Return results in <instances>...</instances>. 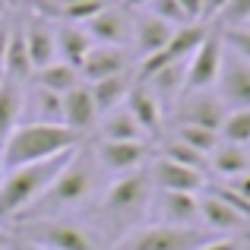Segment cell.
<instances>
[{
    "mask_svg": "<svg viewBox=\"0 0 250 250\" xmlns=\"http://www.w3.org/2000/svg\"><path fill=\"white\" fill-rule=\"evenodd\" d=\"M83 140H85V133L67 127V124H44V121L22 124L0 146L3 171L35 165V162H48V159L63 155V152H76L83 146Z\"/></svg>",
    "mask_w": 250,
    "mask_h": 250,
    "instance_id": "6da1fadb",
    "label": "cell"
},
{
    "mask_svg": "<svg viewBox=\"0 0 250 250\" xmlns=\"http://www.w3.org/2000/svg\"><path fill=\"white\" fill-rule=\"evenodd\" d=\"M70 159H73V152H63V155H54L48 162H35V165L3 171V181H0V222L19 219L51 187V181L61 174Z\"/></svg>",
    "mask_w": 250,
    "mask_h": 250,
    "instance_id": "7a4b0ae2",
    "label": "cell"
},
{
    "mask_svg": "<svg viewBox=\"0 0 250 250\" xmlns=\"http://www.w3.org/2000/svg\"><path fill=\"white\" fill-rule=\"evenodd\" d=\"M95 190V168H92V159L85 152L76 149L73 159L63 165V171L51 181V187L19 215L16 222H29V219H44V215L57 212V209H70V206H80L92 196Z\"/></svg>",
    "mask_w": 250,
    "mask_h": 250,
    "instance_id": "3957f363",
    "label": "cell"
},
{
    "mask_svg": "<svg viewBox=\"0 0 250 250\" xmlns=\"http://www.w3.org/2000/svg\"><path fill=\"white\" fill-rule=\"evenodd\" d=\"M19 238L32 241L42 250H102L95 234H89L83 225L67 219H54V215H44V219H29L19 222Z\"/></svg>",
    "mask_w": 250,
    "mask_h": 250,
    "instance_id": "277c9868",
    "label": "cell"
},
{
    "mask_svg": "<svg viewBox=\"0 0 250 250\" xmlns=\"http://www.w3.org/2000/svg\"><path fill=\"white\" fill-rule=\"evenodd\" d=\"M212 238V231H196L193 225H146L130 231L114 250H196Z\"/></svg>",
    "mask_w": 250,
    "mask_h": 250,
    "instance_id": "5b68a950",
    "label": "cell"
},
{
    "mask_svg": "<svg viewBox=\"0 0 250 250\" xmlns=\"http://www.w3.org/2000/svg\"><path fill=\"white\" fill-rule=\"evenodd\" d=\"M149 196H152V177L149 171H127L121 174L108 190H104L102 200V212L108 219H140V212L149 206Z\"/></svg>",
    "mask_w": 250,
    "mask_h": 250,
    "instance_id": "8992f818",
    "label": "cell"
},
{
    "mask_svg": "<svg viewBox=\"0 0 250 250\" xmlns=\"http://www.w3.org/2000/svg\"><path fill=\"white\" fill-rule=\"evenodd\" d=\"M222 57H225V44H222L219 32H209L203 44L190 54L187 73H184V95L187 92H206L212 89L222 73Z\"/></svg>",
    "mask_w": 250,
    "mask_h": 250,
    "instance_id": "52a82bcc",
    "label": "cell"
},
{
    "mask_svg": "<svg viewBox=\"0 0 250 250\" xmlns=\"http://www.w3.org/2000/svg\"><path fill=\"white\" fill-rule=\"evenodd\" d=\"M209 32H212V29H206L203 22H190V25L174 29V35L168 38L165 48H162L159 54L146 57V61L140 63V76L146 80L149 73H155V70H162V67H171V63H187L190 54H193V51L203 44V38H206Z\"/></svg>",
    "mask_w": 250,
    "mask_h": 250,
    "instance_id": "ba28073f",
    "label": "cell"
},
{
    "mask_svg": "<svg viewBox=\"0 0 250 250\" xmlns=\"http://www.w3.org/2000/svg\"><path fill=\"white\" fill-rule=\"evenodd\" d=\"M215 95L225 102L228 111L234 108H250V63L241 61L238 54L225 48L222 57V73L215 80Z\"/></svg>",
    "mask_w": 250,
    "mask_h": 250,
    "instance_id": "9c48e42d",
    "label": "cell"
},
{
    "mask_svg": "<svg viewBox=\"0 0 250 250\" xmlns=\"http://www.w3.org/2000/svg\"><path fill=\"white\" fill-rule=\"evenodd\" d=\"M200 219L209 231H222V238H241L250 234V219L241 215L234 206H228L215 190L200 193Z\"/></svg>",
    "mask_w": 250,
    "mask_h": 250,
    "instance_id": "30bf717a",
    "label": "cell"
},
{
    "mask_svg": "<svg viewBox=\"0 0 250 250\" xmlns=\"http://www.w3.org/2000/svg\"><path fill=\"white\" fill-rule=\"evenodd\" d=\"M228 108L215 92H187L181 98V108H177V124H193V127H206V130H222Z\"/></svg>",
    "mask_w": 250,
    "mask_h": 250,
    "instance_id": "8fae6325",
    "label": "cell"
},
{
    "mask_svg": "<svg viewBox=\"0 0 250 250\" xmlns=\"http://www.w3.org/2000/svg\"><path fill=\"white\" fill-rule=\"evenodd\" d=\"M85 32L92 35V42L95 44H114V48H127L130 38H133V19L127 16V13L121 10V6H104L102 13H95V16L89 19V22H83Z\"/></svg>",
    "mask_w": 250,
    "mask_h": 250,
    "instance_id": "7c38bea8",
    "label": "cell"
},
{
    "mask_svg": "<svg viewBox=\"0 0 250 250\" xmlns=\"http://www.w3.org/2000/svg\"><path fill=\"white\" fill-rule=\"evenodd\" d=\"M95 159L104 168L117 171V174H127V171H136L149 159V143L146 140H98Z\"/></svg>",
    "mask_w": 250,
    "mask_h": 250,
    "instance_id": "4fadbf2b",
    "label": "cell"
},
{
    "mask_svg": "<svg viewBox=\"0 0 250 250\" xmlns=\"http://www.w3.org/2000/svg\"><path fill=\"white\" fill-rule=\"evenodd\" d=\"M117 73H130V51L114 44H92V51L80 63V76L85 83H98Z\"/></svg>",
    "mask_w": 250,
    "mask_h": 250,
    "instance_id": "5bb4252c",
    "label": "cell"
},
{
    "mask_svg": "<svg viewBox=\"0 0 250 250\" xmlns=\"http://www.w3.org/2000/svg\"><path fill=\"white\" fill-rule=\"evenodd\" d=\"M149 177H152V184L162 187V190H177V193H203V190H206V174H203V171L177 165V162L162 159V155L152 162Z\"/></svg>",
    "mask_w": 250,
    "mask_h": 250,
    "instance_id": "9a60e30c",
    "label": "cell"
},
{
    "mask_svg": "<svg viewBox=\"0 0 250 250\" xmlns=\"http://www.w3.org/2000/svg\"><path fill=\"white\" fill-rule=\"evenodd\" d=\"M22 35H25V51H29V61H32V70H35V73L57 61L54 29L48 25V19L32 16L29 22L22 25ZM35 73H32V76H35Z\"/></svg>",
    "mask_w": 250,
    "mask_h": 250,
    "instance_id": "2e32d148",
    "label": "cell"
},
{
    "mask_svg": "<svg viewBox=\"0 0 250 250\" xmlns=\"http://www.w3.org/2000/svg\"><path fill=\"white\" fill-rule=\"evenodd\" d=\"M111 6V0H35V13L44 19H57V22H89L95 13Z\"/></svg>",
    "mask_w": 250,
    "mask_h": 250,
    "instance_id": "e0dca14e",
    "label": "cell"
},
{
    "mask_svg": "<svg viewBox=\"0 0 250 250\" xmlns=\"http://www.w3.org/2000/svg\"><path fill=\"white\" fill-rule=\"evenodd\" d=\"M171 35H174V29H171L168 22L155 19L152 13H140V16L133 19V38H130V44H133L136 54L146 61V57L159 54V51L165 48Z\"/></svg>",
    "mask_w": 250,
    "mask_h": 250,
    "instance_id": "ac0fdd59",
    "label": "cell"
},
{
    "mask_svg": "<svg viewBox=\"0 0 250 250\" xmlns=\"http://www.w3.org/2000/svg\"><path fill=\"white\" fill-rule=\"evenodd\" d=\"M54 44H57V61L70 63V67L80 70V63L85 61V54L92 51V35L85 32V25L76 22H61L54 29Z\"/></svg>",
    "mask_w": 250,
    "mask_h": 250,
    "instance_id": "d6986e66",
    "label": "cell"
},
{
    "mask_svg": "<svg viewBox=\"0 0 250 250\" xmlns=\"http://www.w3.org/2000/svg\"><path fill=\"white\" fill-rule=\"evenodd\" d=\"M124 108L133 114V121L140 124L143 133L155 136V133L162 130V102H159V98H155L143 83H133V89H130Z\"/></svg>",
    "mask_w": 250,
    "mask_h": 250,
    "instance_id": "ffe728a7",
    "label": "cell"
},
{
    "mask_svg": "<svg viewBox=\"0 0 250 250\" xmlns=\"http://www.w3.org/2000/svg\"><path fill=\"white\" fill-rule=\"evenodd\" d=\"M95 121H98V108H95V98H92V89L80 83L76 89H70L63 95V124L85 133Z\"/></svg>",
    "mask_w": 250,
    "mask_h": 250,
    "instance_id": "44dd1931",
    "label": "cell"
},
{
    "mask_svg": "<svg viewBox=\"0 0 250 250\" xmlns=\"http://www.w3.org/2000/svg\"><path fill=\"white\" fill-rule=\"evenodd\" d=\"M133 76L130 73H117V76H108V80H98V83H85L92 89V98H95V108L98 114H111V111L124 108L130 89H133Z\"/></svg>",
    "mask_w": 250,
    "mask_h": 250,
    "instance_id": "7402d4cb",
    "label": "cell"
},
{
    "mask_svg": "<svg viewBox=\"0 0 250 250\" xmlns=\"http://www.w3.org/2000/svg\"><path fill=\"white\" fill-rule=\"evenodd\" d=\"M162 222L165 225H193L200 219V193H177V190H162Z\"/></svg>",
    "mask_w": 250,
    "mask_h": 250,
    "instance_id": "603a6c76",
    "label": "cell"
},
{
    "mask_svg": "<svg viewBox=\"0 0 250 250\" xmlns=\"http://www.w3.org/2000/svg\"><path fill=\"white\" fill-rule=\"evenodd\" d=\"M209 168H212L215 174H222L225 181H231V177L244 174V171H250V152H247V146L219 143V149L209 155Z\"/></svg>",
    "mask_w": 250,
    "mask_h": 250,
    "instance_id": "cb8c5ba5",
    "label": "cell"
},
{
    "mask_svg": "<svg viewBox=\"0 0 250 250\" xmlns=\"http://www.w3.org/2000/svg\"><path fill=\"white\" fill-rule=\"evenodd\" d=\"M32 80H35L38 89H48V92H54V95H67L70 89H76V85L83 83V76H80L76 67H70V63H63V61H54L44 70H38Z\"/></svg>",
    "mask_w": 250,
    "mask_h": 250,
    "instance_id": "d4e9b609",
    "label": "cell"
},
{
    "mask_svg": "<svg viewBox=\"0 0 250 250\" xmlns=\"http://www.w3.org/2000/svg\"><path fill=\"white\" fill-rule=\"evenodd\" d=\"M22 89H19V83L6 80L3 85H0V146L6 143V136L16 130V121L19 114H22Z\"/></svg>",
    "mask_w": 250,
    "mask_h": 250,
    "instance_id": "484cf974",
    "label": "cell"
},
{
    "mask_svg": "<svg viewBox=\"0 0 250 250\" xmlns=\"http://www.w3.org/2000/svg\"><path fill=\"white\" fill-rule=\"evenodd\" d=\"M184 73H187V63H171V67H162V70H155V73L146 76V80H149L146 89L152 92L162 104H165V102H171V98L177 95V92H184Z\"/></svg>",
    "mask_w": 250,
    "mask_h": 250,
    "instance_id": "4316f807",
    "label": "cell"
},
{
    "mask_svg": "<svg viewBox=\"0 0 250 250\" xmlns=\"http://www.w3.org/2000/svg\"><path fill=\"white\" fill-rule=\"evenodd\" d=\"M3 73H6V80H13V83L29 80V76L35 73V70H32V61H29V51H25L22 29H13L10 48H6V61H3Z\"/></svg>",
    "mask_w": 250,
    "mask_h": 250,
    "instance_id": "83f0119b",
    "label": "cell"
},
{
    "mask_svg": "<svg viewBox=\"0 0 250 250\" xmlns=\"http://www.w3.org/2000/svg\"><path fill=\"white\" fill-rule=\"evenodd\" d=\"M143 130L140 124L133 121V114H130L127 108H117L111 111V114H104L102 121V140H143Z\"/></svg>",
    "mask_w": 250,
    "mask_h": 250,
    "instance_id": "f1b7e54d",
    "label": "cell"
},
{
    "mask_svg": "<svg viewBox=\"0 0 250 250\" xmlns=\"http://www.w3.org/2000/svg\"><path fill=\"white\" fill-rule=\"evenodd\" d=\"M174 140H181L184 146H190V149H196L200 155H212L215 149H219V143H222V136L215 133V130H206V127H193V124H177V136Z\"/></svg>",
    "mask_w": 250,
    "mask_h": 250,
    "instance_id": "f546056e",
    "label": "cell"
},
{
    "mask_svg": "<svg viewBox=\"0 0 250 250\" xmlns=\"http://www.w3.org/2000/svg\"><path fill=\"white\" fill-rule=\"evenodd\" d=\"M222 143H234V146H247L250 143V108H234L225 114L219 130Z\"/></svg>",
    "mask_w": 250,
    "mask_h": 250,
    "instance_id": "4dcf8cb0",
    "label": "cell"
},
{
    "mask_svg": "<svg viewBox=\"0 0 250 250\" xmlns=\"http://www.w3.org/2000/svg\"><path fill=\"white\" fill-rule=\"evenodd\" d=\"M162 159H171V162H177V165H187V168H193V171H203V174H206V168H209V159H206V155H200L196 149L184 146L181 140L165 143V149H162Z\"/></svg>",
    "mask_w": 250,
    "mask_h": 250,
    "instance_id": "1f68e13d",
    "label": "cell"
},
{
    "mask_svg": "<svg viewBox=\"0 0 250 250\" xmlns=\"http://www.w3.org/2000/svg\"><path fill=\"white\" fill-rule=\"evenodd\" d=\"M146 13H152L155 19L168 22L171 29H181V25H190V22H193V19L184 13V6L177 3V0H149V3H146Z\"/></svg>",
    "mask_w": 250,
    "mask_h": 250,
    "instance_id": "d6a6232c",
    "label": "cell"
},
{
    "mask_svg": "<svg viewBox=\"0 0 250 250\" xmlns=\"http://www.w3.org/2000/svg\"><path fill=\"white\" fill-rule=\"evenodd\" d=\"M35 104H38V121L63 124V95H54V92H48V89H38L35 92Z\"/></svg>",
    "mask_w": 250,
    "mask_h": 250,
    "instance_id": "836d02e7",
    "label": "cell"
},
{
    "mask_svg": "<svg viewBox=\"0 0 250 250\" xmlns=\"http://www.w3.org/2000/svg\"><path fill=\"white\" fill-rule=\"evenodd\" d=\"M215 22L222 29H238V25L250 22V0H225V6L219 10Z\"/></svg>",
    "mask_w": 250,
    "mask_h": 250,
    "instance_id": "e575fe53",
    "label": "cell"
},
{
    "mask_svg": "<svg viewBox=\"0 0 250 250\" xmlns=\"http://www.w3.org/2000/svg\"><path fill=\"white\" fill-rule=\"evenodd\" d=\"M219 38L231 54H238L241 61L250 63V29L247 25H238V29H219Z\"/></svg>",
    "mask_w": 250,
    "mask_h": 250,
    "instance_id": "d590c367",
    "label": "cell"
},
{
    "mask_svg": "<svg viewBox=\"0 0 250 250\" xmlns=\"http://www.w3.org/2000/svg\"><path fill=\"white\" fill-rule=\"evenodd\" d=\"M225 187L231 190V193H238L241 200L250 203V171H244V174H238V177H231V181H225Z\"/></svg>",
    "mask_w": 250,
    "mask_h": 250,
    "instance_id": "8d00e7d4",
    "label": "cell"
},
{
    "mask_svg": "<svg viewBox=\"0 0 250 250\" xmlns=\"http://www.w3.org/2000/svg\"><path fill=\"white\" fill-rule=\"evenodd\" d=\"M244 241L241 238H209L206 244H200L196 250H241Z\"/></svg>",
    "mask_w": 250,
    "mask_h": 250,
    "instance_id": "74e56055",
    "label": "cell"
},
{
    "mask_svg": "<svg viewBox=\"0 0 250 250\" xmlns=\"http://www.w3.org/2000/svg\"><path fill=\"white\" fill-rule=\"evenodd\" d=\"M177 3L184 6V13H187L193 22H203V10H206V0H177Z\"/></svg>",
    "mask_w": 250,
    "mask_h": 250,
    "instance_id": "f35d334b",
    "label": "cell"
},
{
    "mask_svg": "<svg viewBox=\"0 0 250 250\" xmlns=\"http://www.w3.org/2000/svg\"><path fill=\"white\" fill-rule=\"evenodd\" d=\"M10 38H13V29L0 19V70H3V61H6V48H10Z\"/></svg>",
    "mask_w": 250,
    "mask_h": 250,
    "instance_id": "ab89813d",
    "label": "cell"
},
{
    "mask_svg": "<svg viewBox=\"0 0 250 250\" xmlns=\"http://www.w3.org/2000/svg\"><path fill=\"white\" fill-rule=\"evenodd\" d=\"M6 250H42V247H35L25 238H13V241H6Z\"/></svg>",
    "mask_w": 250,
    "mask_h": 250,
    "instance_id": "60d3db41",
    "label": "cell"
},
{
    "mask_svg": "<svg viewBox=\"0 0 250 250\" xmlns=\"http://www.w3.org/2000/svg\"><path fill=\"white\" fill-rule=\"evenodd\" d=\"M124 3H127V6H146L149 0H124Z\"/></svg>",
    "mask_w": 250,
    "mask_h": 250,
    "instance_id": "b9f144b4",
    "label": "cell"
},
{
    "mask_svg": "<svg viewBox=\"0 0 250 250\" xmlns=\"http://www.w3.org/2000/svg\"><path fill=\"white\" fill-rule=\"evenodd\" d=\"M6 83V73H3V70H0V85H3Z\"/></svg>",
    "mask_w": 250,
    "mask_h": 250,
    "instance_id": "7bdbcfd3",
    "label": "cell"
},
{
    "mask_svg": "<svg viewBox=\"0 0 250 250\" xmlns=\"http://www.w3.org/2000/svg\"><path fill=\"white\" fill-rule=\"evenodd\" d=\"M0 181H3V159H0Z\"/></svg>",
    "mask_w": 250,
    "mask_h": 250,
    "instance_id": "ee69618b",
    "label": "cell"
},
{
    "mask_svg": "<svg viewBox=\"0 0 250 250\" xmlns=\"http://www.w3.org/2000/svg\"><path fill=\"white\" fill-rule=\"evenodd\" d=\"M0 250H6V241H0Z\"/></svg>",
    "mask_w": 250,
    "mask_h": 250,
    "instance_id": "f6af8a7d",
    "label": "cell"
},
{
    "mask_svg": "<svg viewBox=\"0 0 250 250\" xmlns=\"http://www.w3.org/2000/svg\"><path fill=\"white\" fill-rule=\"evenodd\" d=\"M0 13H3V0H0Z\"/></svg>",
    "mask_w": 250,
    "mask_h": 250,
    "instance_id": "bcb514c9",
    "label": "cell"
},
{
    "mask_svg": "<svg viewBox=\"0 0 250 250\" xmlns=\"http://www.w3.org/2000/svg\"><path fill=\"white\" fill-rule=\"evenodd\" d=\"M241 250H247V247H244V244H241Z\"/></svg>",
    "mask_w": 250,
    "mask_h": 250,
    "instance_id": "7dc6e473",
    "label": "cell"
},
{
    "mask_svg": "<svg viewBox=\"0 0 250 250\" xmlns=\"http://www.w3.org/2000/svg\"><path fill=\"white\" fill-rule=\"evenodd\" d=\"M247 152H250V143H247Z\"/></svg>",
    "mask_w": 250,
    "mask_h": 250,
    "instance_id": "c3c4849f",
    "label": "cell"
},
{
    "mask_svg": "<svg viewBox=\"0 0 250 250\" xmlns=\"http://www.w3.org/2000/svg\"><path fill=\"white\" fill-rule=\"evenodd\" d=\"M247 29H250V22H247Z\"/></svg>",
    "mask_w": 250,
    "mask_h": 250,
    "instance_id": "681fc988",
    "label": "cell"
}]
</instances>
